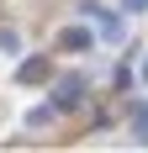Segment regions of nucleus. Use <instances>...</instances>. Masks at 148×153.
<instances>
[{"mask_svg": "<svg viewBox=\"0 0 148 153\" xmlns=\"http://www.w3.org/2000/svg\"><path fill=\"white\" fill-rule=\"evenodd\" d=\"M101 37H106V42H122V21H117V16H101Z\"/></svg>", "mask_w": 148, "mask_h": 153, "instance_id": "nucleus-4", "label": "nucleus"}, {"mask_svg": "<svg viewBox=\"0 0 148 153\" xmlns=\"http://www.w3.org/2000/svg\"><path fill=\"white\" fill-rule=\"evenodd\" d=\"M0 48H5V53H16V48H21V37H16V32L5 27V32H0Z\"/></svg>", "mask_w": 148, "mask_h": 153, "instance_id": "nucleus-5", "label": "nucleus"}, {"mask_svg": "<svg viewBox=\"0 0 148 153\" xmlns=\"http://www.w3.org/2000/svg\"><path fill=\"white\" fill-rule=\"evenodd\" d=\"M16 79H21V85H37V79H48V58H27L21 69H16Z\"/></svg>", "mask_w": 148, "mask_h": 153, "instance_id": "nucleus-3", "label": "nucleus"}, {"mask_svg": "<svg viewBox=\"0 0 148 153\" xmlns=\"http://www.w3.org/2000/svg\"><path fill=\"white\" fill-rule=\"evenodd\" d=\"M143 85H148V63H143Z\"/></svg>", "mask_w": 148, "mask_h": 153, "instance_id": "nucleus-7", "label": "nucleus"}, {"mask_svg": "<svg viewBox=\"0 0 148 153\" xmlns=\"http://www.w3.org/2000/svg\"><path fill=\"white\" fill-rule=\"evenodd\" d=\"M58 48H64V53H85V48H90V32H85V27L58 32Z\"/></svg>", "mask_w": 148, "mask_h": 153, "instance_id": "nucleus-2", "label": "nucleus"}, {"mask_svg": "<svg viewBox=\"0 0 148 153\" xmlns=\"http://www.w3.org/2000/svg\"><path fill=\"white\" fill-rule=\"evenodd\" d=\"M53 100H58L64 111H69V106H79V100H85V79H58V90H53Z\"/></svg>", "mask_w": 148, "mask_h": 153, "instance_id": "nucleus-1", "label": "nucleus"}, {"mask_svg": "<svg viewBox=\"0 0 148 153\" xmlns=\"http://www.w3.org/2000/svg\"><path fill=\"white\" fill-rule=\"evenodd\" d=\"M122 11H148V0H122Z\"/></svg>", "mask_w": 148, "mask_h": 153, "instance_id": "nucleus-6", "label": "nucleus"}]
</instances>
